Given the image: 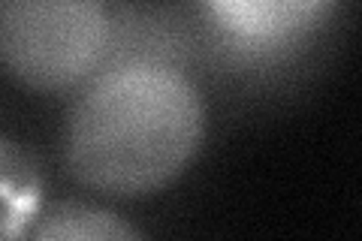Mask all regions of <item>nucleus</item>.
<instances>
[{"label": "nucleus", "mask_w": 362, "mask_h": 241, "mask_svg": "<svg viewBox=\"0 0 362 241\" xmlns=\"http://www.w3.org/2000/svg\"><path fill=\"white\" fill-rule=\"evenodd\" d=\"M28 241H145V235L109 208L64 202L40 217Z\"/></svg>", "instance_id": "20e7f679"}, {"label": "nucleus", "mask_w": 362, "mask_h": 241, "mask_svg": "<svg viewBox=\"0 0 362 241\" xmlns=\"http://www.w3.org/2000/svg\"><path fill=\"white\" fill-rule=\"evenodd\" d=\"M206 136V100L185 70L163 61H118L76 90L61 151L76 181L109 196L169 184Z\"/></svg>", "instance_id": "f257e3e1"}, {"label": "nucleus", "mask_w": 362, "mask_h": 241, "mask_svg": "<svg viewBox=\"0 0 362 241\" xmlns=\"http://www.w3.org/2000/svg\"><path fill=\"white\" fill-rule=\"evenodd\" d=\"M206 13L211 16V28L221 30L230 49L263 52L266 45H284L296 40L320 16L332 13V4H263V0H230V4H209Z\"/></svg>", "instance_id": "7ed1b4c3"}, {"label": "nucleus", "mask_w": 362, "mask_h": 241, "mask_svg": "<svg viewBox=\"0 0 362 241\" xmlns=\"http://www.w3.org/2000/svg\"><path fill=\"white\" fill-rule=\"evenodd\" d=\"M109 42L100 0H0V66L33 90H78L106 64Z\"/></svg>", "instance_id": "f03ea898"}]
</instances>
